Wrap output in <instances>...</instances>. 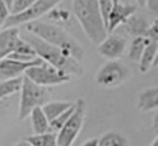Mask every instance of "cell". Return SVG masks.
Listing matches in <instances>:
<instances>
[{
  "label": "cell",
  "instance_id": "obj_1",
  "mask_svg": "<svg viewBox=\"0 0 158 146\" xmlns=\"http://www.w3.org/2000/svg\"><path fill=\"white\" fill-rule=\"evenodd\" d=\"M22 38L35 49L37 57L43 59V62L48 63L49 66L69 74L70 77L80 78L84 74V69L81 67V62L72 57L68 52L47 43L46 41L41 40L40 37L26 32Z\"/></svg>",
  "mask_w": 158,
  "mask_h": 146
},
{
  "label": "cell",
  "instance_id": "obj_2",
  "mask_svg": "<svg viewBox=\"0 0 158 146\" xmlns=\"http://www.w3.org/2000/svg\"><path fill=\"white\" fill-rule=\"evenodd\" d=\"M72 6L85 36L91 43L100 45L109 33L100 12L99 0H73Z\"/></svg>",
  "mask_w": 158,
  "mask_h": 146
},
{
  "label": "cell",
  "instance_id": "obj_3",
  "mask_svg": "<svg viewBox=\"0 0 158 146\" xmlns=\"http://www.w3.org/2000/svg\"><path fill=\"white\" fill-rule=\"evenodd\" d=\"M26 32L32 33L41 40L46 41L47 43L62 48L63 51L68 52L72 57L80 61L84 57V48L83 46L63 27L58 25H53L44 21H33L26 25Z\"/></svg>",
  "mask_w": 158,
  "mask_h": 146
},
{
  "label": "cell",
  "instance_id": "obj_4",
  "mask_svg": "<svg viewBox=\"0 0 158 146\" xmlns=\"http://www.w3.org/2000/svg\"><path fill=\"white\" fill-rule=\"evenodd\" d=\"M11 58L21 62H32L37 57L35 49L21 37L19 27L0 31V59Z\"/></svg>",
  "mask_w": 158,
  "mask_h": 146
},
{
  "label": "cell",
  "instance_id": "obj_5",
  "mask_svg": "<svg viewBox=\"0 0 158 146\" xmlns=\"http://www.w3.org/2000/svg\"><path fill=\"white\" fill-rule=\"evenodd\" d=\"M20 104H19V119L25 120L31 115L36 108H42L49 101L48 88L41 87L33 83L27 77H23V84L20 92Z\"/></svg>",
  "mask_w": 158,
  "mask_h": 146
},
{
  "label": "cell",
  "instance_id": "obj_6",
  "mask_svg": "<svg viewBox=\"0 0 158 146\" xmlns=\"http://www.w3.org/2000/svg\"><path fill=\"white\" fill-rule=\"evenodd\" d=\"M130 78V69L120 61H107L95 73V83L101 88H117Z\"/></svg>",
  "mask_w": 158,
  "mask_h": 146
},
{
  "label": "cell",
  "instance_id": "obj_7",
  "mask_svg": "<svg viewBox=\"0 0 158 146\" xmlns=\"http://www.w3.org/2000/svg\"><path fill=\"white\" fill-rule=\"evenodd\" d=\"M86 113V103L83 98H79L75 101V109L68 122L57 132L58 146H72L78 135L80 134Z\"/></svg>",
  "mask_w": 158,
  "mask_h": 146
},
{
  "label": "cell",
  "instance_id": "obj_8",
  "mask_svg": "<svg viewBox=\"0 0 158 146\" xmlns=\"http://www.w3.org/2000/svg\"><path fill=\"white\" fill-rule=\"evenodd\" d=\"M25 77H27L33 83H36L41 87H44V88L64 84L72 79V77L69 74L49 66L46 62H43L40 66L28 68L25 73Z\"/></svg>",
  "mask_w": 158,
  "mask_h": 146
},
{
  "label": "cell",
  "instance_id": "obj_9",
  "mask_svg": "<svg viewBox=\"0 0 158 146\" xmlns=\"http://www.w3.org/2000/svg\"><path fill=\"white\" fill-rule=\"evenodd\" d=\"M63 0H37L25 12H21V14H17V15H10V17L7 19V21H6V24L4 25L2 28L19 27L20 25H23V24L27 25L30 22L37 21L41 16L52 11Z\"/></svg>",
  "mask_w": 158,
  "mask_h": 146
},
{
  "label": "cell",
  "instance_id": "obj_10",
  "mask_svg": "<svg viewBox=\"0 0 158 146\" xmlns=\"http://www.w3.org/2000/svg\"><path fill=\"white\" fill-rule=\"evenodd\" d=\"M126 47L127 42L125 37L120 35L109 33L107 37L100 45H98L96 51L101 57L106 58L107 61H118L125 53Z\"/></svg>",
  "mask_w": 158,
  "mask_h": 146
},
{
  "label": "cell",
  "instance_id": "obj_11",
  "mask_svg": "<svg viewBox=\"0 0 158 146\" xmlns=\"http://www.w3.org/2000/svg\"><path fill=\"white\" fill-rule=\"evenodd\" d=\"M42 63H43V59H41L40 57L32 62H21V61H16L11 58L0 59V80H7V79L23 77L28 68L40 66Z\"/></svg>",
  "mask_w": 158,
  "mask_h": 146
},
{
  "label": "cell",
  "instance_id": "obj_12",
  "mask_svg": "<svg viewBox=\"0 0 158 146\" xmlns=\"http://www.w3.org/2000/svg\"><path fill=\"white\" fill-rule=\"evenodd\" d=\"M137 11L136 5L132 4H123L120 0H114V7L109 17L107 24V33H112L118 26L125 25L127 20L133 16Z\"/></svg>",
  "mask_w": 158,
  "mask_h": 146
},
{
  "label": "cell",
  "instance_id": "obj_13",
  "mask_svg": "<svg viewBox=\"0 0 158 146\" xmlns=\"http://www.w3.org/2000/svg\"><path fill=\"white\" fill-rule=\"evenodd\" d=\"M137 109L142 113L158 110V85L148 87L138 93Z\"/></svg>",
  "mask_w": 158,
  "mask_h": 146
},
{
  "label": "cell",
  "instance_id": "obj_14",
  "mask_svg": "<svg viewBox=\"0 0 158 146\" xmlns=\"http://www.w3.org/2000/svg\"><path fill=\"white\" fill-rule=\"evenodd\" d=\"M151 24L148 22V20L142 16V15H138V14H135L133 16H131L127 22L123 25V28L125 31L131 35L133 38L135 37H146V33L149 28Z\"/></svg>",
  "mask_w": 158,
  "mask_h": 146
},
{
  "label": "cell",
  "instance_id": "obj_15",
  "mask_svg": "<svg viewBox=\"0 0 158 146\" xmlns=\"http://www.w3.org/2000/svg\"><path fill=\"white\" fill-rule=\"evenodd\" d=\"M30 119H31L33 135H41V134H46L51 131V122L48 118L46 116L42 108H36L31 113Z\"/></svg>",
  "mask_w": 158,
  "mask_h": 146
},
{
  "label": "cell",
  "instance_id": "obj_16",
  "mask_svg": "<svg viewBox=\"0 0 158 146\" xmlns=\"http://www.w3.org/2000/svg\"><path fill=\"white\" fill-rule=\"evenodd\" d=\"M158 56V42L151 41L149 45L146 47L142 58L138 63V69L141 73H147L153 66Z\"/></svg>",
  "mask_w": 158,
  "mask_h": 146
},
{
  "label": "cell",
  "instance_id": "obj_17",
  "mask_svg": "<svg viewBox=\"0 0 158 146\" xmlns=\"http://www.w3.org/2000/svg\"><path fill=\"white\" fill-rule=\"evenodd\" d=\"M74 104L75 103H73V101H48L47 104H44L42 106V109L51 122L54 119H57L59 115H62L63 113L69 110L72 106H74Z\"/></svg>",
  "mask_w": 158,
  "mask_h": 146
},
{
  "label": "cell",
  "instance_id": "obj_18",
  "mask_svg": "<svg viewBox=\"0 0 158 146\" xmlns=\"http://www.w3.org/2000/svg\"><path fill=\"white\" fill-rule=\"evenodd\" d=\"M151 40L147 38V37H135L131 43H130V47H128V58L132 61V62H137L139 63L141 58H142V54L146 49V47L149 45Z\"/></svg>",
  "mask_w": 158,
  "mask_h": 146
},
{
  "label": "cell",
  "instance_id": "obj_19",
  "mask_svg": "<svg viewBox=\"0 0 158 146\" xmlns=\"http://www.w3.org/2000/svg\"><path fill=\"white\" fill-rule=\"evenodd\" d=\"M99 146H130V141L118 131H107L99 137Z\"/></svg>",
  "mask_w": 158,
  "mask_h": 146
},
{
  "label": "cell",
  "instance_id": "obj_20",
  "mask_svg": "<svg viewBox=\"0 0 158 146\" xmlns=\"http://www.w3.org/2000/svg\"><path fill=\"white\" fill-rule=\"evenodd\" d=\"M23 77L7 79V80H0V100L5 99L15 93L21 92V88L23 84Z\"/></svg>",
  "mask_w": 158,
  "mask_h": 146
},
{
  "label": "cell",
  "instance_id": "obj_21",
  "mask_svg": "<svg viewBox=\"0 0 158 146\" xmlns=\"http://www.w3.org/2000/svg\"><path fill=\"white\" fill-rule=\"evenodd\" d=\"M25 140H27L32 146H58L57 134L52 131L41 135H31Z\"/></svg>",
  "mask_w": 158,
  "mask_h": 146
},
{
  "label": "cell",
  "instance_id": "obj_22",
  "mask_svg": "<svg viewBox=\"0 0 158 146\" xmlns=\"http://www.w3.org/2000/svg\"><path fill=\"white\" fill-rule=\"evenodd\" d=\"M74 109H75V104H74V106H72L69 110H67L65 113H63L62 115H59L57 119H54L53 121H51V131L57 134V132L68 122V120L70 119V116H72L73 113H74Z\"/></svg>",
  "mask_w": 158,
  "mask_h": 146
},
{
  "label": "cell",
  "instance_id": "obj_23",
  "mask_svg": "<svg viewBox=\"0 0 158 146\" xmlns=\"http://www.w3.org/2000/svg\"><path fill=\"white\" fill-rule=\"evenodd\" d=\"M99 6H100V12L102 16V20L105 22V26L107 28L109 24V17L114 7V0H99Z\"/></svg>",
  "mask_w": 158,
  "mask_h": 146
},
{
  "label": "cell",
  "instance_id": "obj_24",
  "mask_svg": "<svg viewBox=\"0 0 158 146\" xmlns=\"http://www.w3.org/2000/svg\"><path fill=\"white\" fill-rule=\"evenodd\" d=\"M37 0H15L11 7V15H17L21 12H25L27 9H30Z\"/></svg>",
  "mask_w": 158,
  "mask_h": 146
},
{
  "label": "cell",
  "instance_id": "obj_25",
  "mask_svg": "<svg viewBox=\"0 0 158 146\" xmlns=\"http://www.w3.org/2000/svg\"><path fill=\"white\" fill-rule=\"evenodd\" d=\"M10 15H11L10 9L7 7V5H6L2 0H0V27H1V28H2L4 25L6 24V21H7V19L10 17Z\"/></svg>",
  "mask_w": 158,
  "mask_h": 146
},
{
  "label": "cell",
  "instance_id": "obj_26",
  "mask_svg": "<svg viewBox=\"0 0 158 146\" xmlns=\"http://www.w3.org/2000/svg\"><path fill=\"white\" fill-rule=\"evenodd\" d=\"M146 37L149 38L151 41L158 42V19H156L151 24V26H149V28H148V31L146 33Z\"/></svg>",
  "mask_w": 158,
  "mask_h": 146
},
{
  "label": "cell",
  "instance_id": "obj_27",
  "mask_svg": "<svg viewBox=\"0 0 158 146\" xmlns=\"http://www.w3.org/2000/svg\"><path fill=\"white\" fill-rule=\"evenodd\" d=\"M146 7L148 9V11L152 15L157 16V19H158V0H148L146 4Z\"/></svg>",
  "mask_w": 158,
  "mask_h": 146
},
{
  "label": "cell",
  "instance_id": "obj_28",
  "mask_svg": "<svg viewBox=\"0 0 158 146\" xmlns=\"http://www.w3.org/2000/svg\"><path fill=\"white\" fill-rule=\"evenodd\" d=\"M152 129L158 135V110L154 111V115H153V119H152Z\"/></svg>",
  "mask_w": 158,
  "mask_h": 146
},
{
  "label": "cell",
  "instance_id": "obj_29",
  "mask_svg": "<svg viewBox=\"0 0 158 146\" xmlns=\"http://www.w3.org/2000/svg\"><path fill=\"white\" fill-rule=\"evenodd\" d=\"M81 146H99V139L94 137V139H89L85 142H83Z\"/></svg>",
  "mask_w": 158,
  "mask_h": 146
},
{
  "label": "cell",
  "instance_id": "obj_30",
  "mask_svg": "<svg viewBox=\"0 0 158 146\" xmlns=\"http://www.w3.org/2000/svg\"><path fill=\"white\" fill-rule=\"evenodd\" d=\"M14 146H32L27 140H21V141H19V142H16Z\"/></svg>",
  "mask_w": 158,
  "mask_h": 146
},
{
  "label": "cell",
  "instance_id": "obj_31",
  "mask_svg": "<svg viewBox=\"0 0 158 146\" xmlns=\"http://www.w3.org/2000/svg\"><path fill=\"white\" fill-rule=\"evenodd\" d=\"M2 1L7 5V7H9V9H10V11H11V7H12V4L15 2V0H2Z\"/></svg>",
  "mask_w": 158,
  "mask_h": 146
},
{
  "label": "cell",
  "instance_id": "obj_32",
  "mask_svg": "<svg viewBox=\"0 0 158 146\" xmlns=\"http://www.w3.org/2000/svg\"><path fill=\"white\" fill-rule=\"evenodd\" d=\"M135 1H136L137 5H139V6H146V4H147L148 0H135Z\"/></svg>",
  "mask_w": 158,
  "mask_h": 146
},
{
  "label": "cell",
  "instance_id": "obj_33",
  "mask_svg": "<svg viewBox=\"0 0 158 146\" xmlns=\"http://www.w3.org/2000/svg\"><path fill=\"white\" fill-rule=\"evenodd\" d=\"M149 146H158V136H157V137L153 140V142H152Z\"/></svg>",
  "mask_w": 158,
  "mask_h": 146
},
{
  "label": "cell",
  "instance_id": "obj_34",
  "mask_svg": "<svg viewBox=\"0 0 158 146\" xmlns=\"http://www.w3.org/2000/svg\"><path fill=\"white\" fill-rule=\"evenodd\" d=\"M158 66V56H157V59H156V62H154V66L153 67H157Z\"/></svg>",
  "mask_w": 158,
  "mask_h": 146
}]
</instances>
